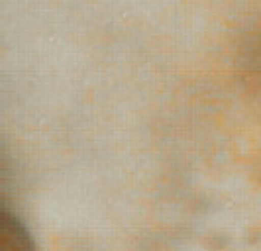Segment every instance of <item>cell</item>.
<instances>
[{"mask_svg": "<svg viewBox=\"0 0 261 251\" xmlns=\"http://www.w3.org/2000/svg\"><path fill=\"white\" fill-rule=\"evenodd\" d=\"M2 251H34L26 228L6 210L2 214Z\"/></svg>", "mask_w": 261, "mask_h": 251, "instance_id": "6da1fadb", "label": "cell"}]
</instances>
